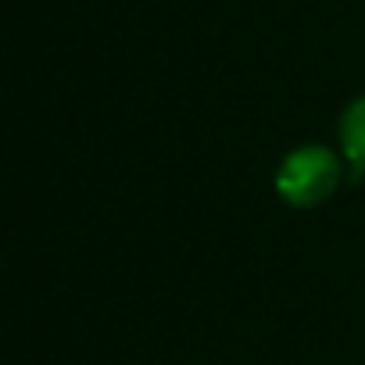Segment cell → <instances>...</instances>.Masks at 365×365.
Returning a JSON list of instances; mask_svg holds the SVG:
<instances>
[{
	"label": "cell",
	"instance_id": "obj_2",
	"mask_svg": "<svg viewBox=\"0 0 365 365\" xmlns=\"http://www.w3.org/2000/svg\"><path fill=\"white\" fill-rule=\"evenodd\" d=\"M340 140L351 165L365 168V97H358L340 118Z\"/></svg>",
	"mask_w": 365,
	"mask_h": 365
},
{
	"label": "cell",
	"instance_id": "obj_1",
	"mask_svg": "<svg viewBox=\"0 0 365 365\" xmlns=\"http://www.w3.org/2000/svg\"><path fill=\"white\" fill-rule=\"evenodd\" d=\"M336 182H340V158L326 147H301L283 158L276 190L287 205L312 208L336 190Z\"/></svg>",
	"mask_w": 365,
	"mask_h": 365
}]
</instances>
